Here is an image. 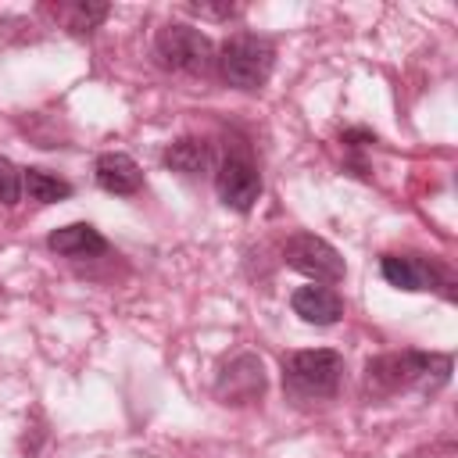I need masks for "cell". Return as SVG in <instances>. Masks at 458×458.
<instances>
[{
  "label": "cell",
  "instance_id": "obj_1",
  "mask_svg": "<svg viewBox=\"0 0 458 458\" xmlns=\"http://www.w3.org/2000/svg\"><path fill=\"white\" fill-rule=\"evenodd\" d=\"M451 379V358L447 354H426V351H394L365 361V390L372 397H394L404 390L433 394Z\"/></svg>",
  "mask_w": 458,
  "mask_h": 458
},
{
  "label": "cell",
  "instance_id": "obj_2",
  "mask_svg": "<svg viewBox=\"0 0 458 458\" xmlns=\"http://www.w3.org/2000/svg\"><path fill=\"white\" fill-rule=\"evenodd\" d=\"M215 68L233 89H261L276 68V47L258 32H233L215 50Z\"/></svg>",
  "mask_w": 458,
  "mask_h": 458
},
{
  "label": "cell",
  "instance_id": "obj_3",
  "mask_svg": "<svg viewBox=\"0 0 458 458\" xmlns=\"http://www.w3.org/2000/svg\"><path fill=\"white\" fill-rule=\"evenodd\" d=\"M344 379V354L329 347L315 351H290L283 358V390L297 401H322L340 390Z\"/></svg>",
  "mask_w": 458,
  "mask_h": 458
},
{
  "label": "cell",
  "instance_id": "obj_4",
  "mask_svg": "<svg viewBox=\"0 0 458 458\" xmlns=\"http://www.w3.org/2000/svg\"><path fill=\"white\" fill-rule=\"evenodd\" d=\"M154 57L161 68L179 72V75H211L215 68V43L193 25L172 21L157 32L154 39Z\"/></svg>",
  "mask_w": 458,
  "mask_h": 458
},
{
  "label": "cell",
  "instance_id": "obj_5",
  "mask_svg": "<svg viewBox=\"0 0 458 458\" xmlns=\"http://www.w3.org/2000/svg\"><path fill=\"white\" fill-rule=\"evenodd\" d=\"M283 261L293 272L315 279L318 286H333L347 276V265H344L340 250L333 243H326L322 236H315V233H293L283 247Z\"/></svg>",
  "mask_w": 458,
  "mask_h": 458
},
{
  "label": "cell",
  "instance_id": "obj_6",
  "mask_svg": "<svg viewBox=\"0 0 458 458\" xmlns=\"http://www.w3.org/2000/svg\"><path fill=\"white\" fill-rule=\"evenodd\" d=\"M379 272H383V279H386L390 286H397V290H408V293L440 290L447 301L454 297L451 276H447L437 261H426V258H419V254H383Z\"/></svg>",
  "mask_w": 458,
  "mask_h": 458
},
{
  "label": "cell",
  "instance_id": "obj_7",
  "mask_svg": "<svg viewBox=\"0 0 458 458\" xmlns=\"http://www.w3.org/2000/svg\"><path fill=\"white\" fill-rule=\"evenodd\" d=\"M215 193L225 208L247 215L261 197V175H258L254 161L243 154H225L215 172Z\"/></svg>",
  "mask_w": 458,
  "mask_h": 458
},
{
  "label": "cell",
  "instance_id": "obj_8",
  "mask_svg": "<svg viewBox=\"0 0 458 458\" xmlns=\"http://www.w3.org/2000/svg\"><path fill=\"white\" fill-rule=\"evenodd\" d=\"M261 394H265V365H261V358L250 354V351L236 354V358L218 372V379H215V397H218L222 404H233V408L254 404Z\"/></svg>",
  "mask_w": 458,
  "mask_h": 458
},
{
  "label": "cell",
  "instance_id": "obj_9",
  "mask_svg": "<svg viewBox=\"0 0 458 458\" xmlns=\"http://www.w3.org/2000/svg\"><path fill=\"white\" fill-rule=\"evenodd\" d=\"M93 175H97V186H100L104 193H114V197H132V193L143 186L140 165H136L129 154H122V150L100 154L97 165H93Z\"/></svg>",
  "mask_w": 458,
  "mask_h": 458
},
{
  "label": "cell",
  "instance_id": "obj_10",
  "mask_svg": "<svg viewBox=\"0 0 458 458\" xmlns=\"http://www.w3.org/2000/svg\"><path fill=\"white\" fill-rule=\"evenodd\" d=\"M290 308H293V315H301L308 326H333V322H340V315H344L340 293L329 290V286H318V283L297 286L293 297H290Z\"/></svg>",
  "mask_w": 458,
  "mask_h": 458
},
{
  "label": "cell",
  "instance_id": "obj_11",
  "mask_svg": "<svg viewBox=\"0 0 458 458\" xmlns=\"http://www.w3.org/2000/svg\"><path fill=\"white\" fill-rule=\"evenodd\" d=\"M47 247L61 258H100V254H107V240L89 222H72V225L54 229L47 236Z\"/></svg>",
  "mask_w": 458,
  "mask_h": 458
},
{
  "label": "cell",
  "instance_id": "obj_12",
  "mask_svg": "<svg viewBox=\"0 0 458 458\" xmlns=\"http://www.w3.org/2000/svg\"><path fill=\"white\" fill-rule=\"evenodd\" d=\"M161 161H165L172 172H179L182 179H200V175L211 172L215 154H211V143H208V140H200V136H182V140H175V143L165 147Z\"/></svg>",
  "mask_w": 458,
  "mask_h": 458
},
{
  "label": "cell",
  "instance_id": "obj_13",
  "mask_svg": "<svg viewBox=\"0 0 458 458\" xmlns=\"http://www.w3.org/2000/svg\"><path fill=\"white\" fill-rule=\"evenodd\" d=\"M107 4H93V0H72V4H57V7H50V14L68 29V32H75V36H86V32H93L104 18H107Z\"/></svg>",
  "mask_w": 458,
  "mask_h": 458
},
{
  "label": "cell",
  "instance_id": "obj_14",
  "mask_svg": "<svg viewBox=\"0 0 458 458\" xmlns=\"http://www.w3.org/2000/svg\"><path fill=\"white\" fill-rule=\"evenodd\" d=\"M21 190L36 204H57V200H68L72 197V182L50 175L43 168H21Z\"/></svg>",
  "mask_w": 458,
  "mask_h": 458
},
{
  "label": "cell",
  "instance_id": "obj_15",
  "mask_svg": "<svg viewBox=\"0 0 458 458\" xmlns=\"http://www.w3.org/2000/svg\"><path fill=\"white\" fill-rule=\"evenodd\" d=\"M21 168L14 165V161H7V157H0V204L4 208H14L18 200H21Z\"/></svg>",
  "mask_w": 458,
  "mask_h": 458
},
{
  "label": "cell",
  "instance_id": "obj_16",
  "mask_svg": "<svg viewBox=\"0 0 458 458\" xmlns=\"http://www.w3.org/2000/svg\"><path fill=\"white\" fill-rule=\"evenodd\" d=\"M190 11H193V14H204V18H229V14H236L240 7H236V4H218V7H215V4H190Z\"/></svg>",
  "mask_w": 458,
  "mask_h": 458
}]
</instances>
